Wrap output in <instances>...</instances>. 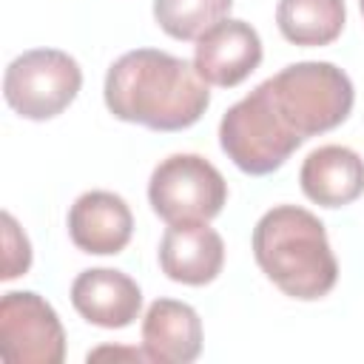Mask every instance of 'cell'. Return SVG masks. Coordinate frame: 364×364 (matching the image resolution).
<instances>
[{
	"label": "cell",
	"instance_id": "16",
	"mask_svg": "<svg viewBox=\"0 0 364 364\" xmlns=\"http://www.w3.org/2000/svg\"><path fill=\"white\" fill-rule=\"evenodd\" d=\"M3 273L0 279H17L28 270L31 264V245L26 239V233L17 228L11 213H3Z\"/></svg>",
	"mask_w": 364,
	"mask_h": 364
},
{
	"label": "cell",
	"instance_id": "13",
	"mask_svg": "<svg viewBox=\"0 0 364 364\" xmlns=\"http://www.w3.org/2000/svg\"><path fill=\"white\" fill-rule=\"evenodd\" d=\"M301 191L321 208H341L364 193V159L344 145H321L307 154L299 171Z\"/></svg>",
	"mask_w": 364,
	"mask_h": 364
},
{
	"label": "cell",
	"instance_id": "10",
	"mask_svg": "<svg viewBox=\"0 0 364 364\" xmlns=\"http://www.w3.org/2000/svg\"><path fill=\"white\" fill-rule=\"evenodd\" d=\"M134 233V216L122 196L111 191H88L68 210V236L82 253H119Z\"/></svg>",
	"mask_w": 364,
	"mask_h": 364
},
{
	"label": "cell",
	"instance_id": "8",
	"mask_svg": "<svg viewBox=\"0 0 364 364\" xmlns=\"http://www.w3.org/2000/svg\"><path fill=\"white\" fill-rule=\"evenodd\" d=\"M262 63V40L245 20L225 17L208 28L193 48V68L208 85L233 88L250 77Z\"/></svg>",
	"mask_w": 364,
	"mask_h": 364
},
{
	"label": "cell",
	"instance_id": "12",
	"mask_svg": "<svg viewBox=\"0 0 364 364\" xmlns=\"http://www.w3.org/2000/svg\"><path fill=\"white\" fill-rule=\"evenodd\" d=\"M142 350L156 364H191L202 353L199 313L176 299H156L142 318Z\"/></svg>",
	"mask_w": 364,
	"mask_h": 364
},
{
	"label": "cell",
	"instance_id": "11",
	"mask_svg": "<svg viewBox=\"0 0 364 364\" xmlns=\"http://www.w3.org/2000/svg\"><path fill=\"white\" fill-rule=\"evenodd\" d=\"M71 304L85 321L105 327V330H119V327H128L139 316L142 290L122 270L91 267L74 279Z\"/></svg>",
	"mask_w": 364,
	"mask_h": 364
},
{
	"label": "cell",
	"instance_id": "17",
	"mask_svg": "<svg viewBox=\"0 0 364 364\" xmlns=\"http://www.w3.org/2000/svg\"><path fill=\"white\" fill-rule=\"evenodd\" d=\"M358 6H361V14H364V0H358Z\"/></svg>",
	"mask_w": 364,
	"mask_h": 364
},
{
	"label": "cell",
	"instance_id": "6",
	"mask_svg": "<svg viewBox=\"0 0 364 364\" xmlns=\"http://www.w3.org/2000/svg\"><path fill=\"white\" fill-rule=\"evenodd\" d=\"M148 202L168 225L210 222L228 202V182L205 156L173 154L154 168Z\"/></svg>",
	"mask_w": 364,
	"mask_h": 364
},
{
	"label": "cell",
	"instance_id": "5",
	"mask_svg": "<svg viewBox=\"0 0 364 364\" xmlns=\"http://www.w3.org/2000/svg\"><path fill=\"white\" fill-rule=\"evenodd\" d=\"M82 71L60 48H31L14 57L3 74V97L26 119H51L80 94Z\"/></svg>",
	"mask_w": 364,
	"mask_h": 364
},
{
	"label": "cell",
	"instance_id": "14",
	"mask_svg": "<svg viewBox=\"0 0 364 364\" xmlns=\"http://www.w3.org/2000/svg\"><path fill=\"white\" fill-rule=\"evenodd\" d=\"M344 23V0H279L276 6V26L293 46H330Z\"/></svg>",
	"mask_w": 364,
	"mask_h": 364
},
{
	"label": "cell",
	"instance_id": "2",
	"mask_svg": "<svg viewBox=\"0 0 364 364\" xmlns=\"http://www.w3.org/2000/svg\"><path fill=\"white\" fill-rule=\"evenodd\" d=\"M253 256L262 273L299 301L327 296L338 279V262L324 225L299 205H276L256 222Z\"/></svg>",
	"mask_w": 364,
	"mask_h": 364
},
{
	"label": "cell",
	"instance_id": "7",
	"mask_svg": "<svg viewBox=\"0 0 364 364\" xmlns=\"http://www.w3.org/2000/svg\"><path fill=\"white\" fill-rule=\"evenodd\" d=\"M0 355L9 364H60L65 358V330L43 296L11 290L0 299Z\"/></svg>",
	"mask_w": 364,
	"mask_h": 364
},
{
	"label": "cell",
	"instance_id": "15",
	"mask_svg": "<svg viewBox=\"0 0 364 364\" xmlns=\"http://www.w3.org/2000/svg\"><path fill=\"white\" fill-rule=\"evenodd\" d=\"M233 0H154L156 26L173 40H199L222 23Z\"/></svg>",
	"mask_w": 364,
	"mask_h": 364
},
{
	"label": "cell",
	"instance_id": "3",
	"mask_svg": "<svg viewBox=\"0 0 364 364\" xmlns=\"http://www.w3.org/2000/svg\"><path fill=\"white\" fill-rule=\"evenodd\" d=\"M264 82L279 114L301 139L338 128L353 111V82L333 63H293Z\"/></svg>",
	"mask_w": 364,
	"mask_h": 364
},
{
	"label": "cell",
	"instance_id": "1",
	"mask_svg": "<svg viewBox=\"0 0 364 364\" xmlns=\"http://www.w3.org/2000/svg\"><path fill=\"white\" fill-rule=\"evenodd\" d=\"M105 105L122 122L151 131H182L210 105L208 82L193 63L159 48H134L105 74Z\"/></svg>",
	"mask_w": 364,
	"mask_h": 364
},
{
	"label": "cell",
	"instance_id": "4",
	"mask_svg": "<svg viewBox=\"0 0 364 364\" xmlns=\"http://www.w3.org/2000/svg\"><path fill=\"white\" fill-rule=\"evenodd\" d=\"M304 139L279 114L267 82L256 85L245 100L230 105L219 122V145L228 159L250 173L264 176L287 162Z\"/></svg>",
	"mask_w": 364,
	"mask_h": 364
},
{
	"label": "cell",
	"instance_id": "9",
	"mask_svg": "<svg viewBox=\"0 0 364 364\" xmlns=\"http://www.w3.org/2000/svg\"><path fill=\"white\" fill-rule=\"evenodd\" d=\"M225 242L208 222L168 225L159 242V267L171 282L202 287L222 273Z\"/></svg>",
	"mask_w": 364,
	"mask_h": 364
}]
</instances>
